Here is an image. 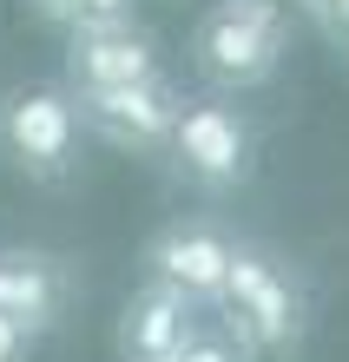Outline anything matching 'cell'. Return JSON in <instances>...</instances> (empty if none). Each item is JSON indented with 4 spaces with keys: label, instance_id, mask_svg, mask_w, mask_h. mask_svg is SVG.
I'll return each mask as SVG.
<instances>
[{
    "label": "cell",
    "instance_id": "5bb4252c",
    "mask_svg": "<svg viewBox=\"0 0 349 362\" xmlns=\"http://www.w3.org/2000/svg\"><path fill=\"white\" fill-rule=\"evenodd\" d=\"M343 47H349V40H343Z\"/></svg>",
    "mask_w": 349,
    "mask_h": 362
},
{
    "label": "cell",
    "instance_id": "4fadbf2b",
    "mask_svg": "<svg viewBox=\"0 0 349 362\" xmlns=\"http://www.w3.org/2000/svg\"><path fill=\"white\" fill-rule=\"evenodd\" d=\"M27 343H33V336L20 329V323H7V316H0V362H27Z\"/></svg>",
    "mask_w": 349,
    "mask_h": 362
},
{
    "label": "cell",
    "instance_id": "7c38bea8",
    "mask_svg": "<svg viewBox=\"0 0 349 362\" xmlns=\"http://www.w3.org/2000/svg\"><path fill=\"white\" fill-rule=\"evenodd\" d=\"M297 7L310 13L330 40H349V0H297Z\"/></svg>",
    "mask_w": 349,
    "mask_h": 362
},
{
    "label": "cell",
    "instance_id": "8992f818",
    "mask_svg": "<svg viewBox=\"0 0 349 362\" xmlns=\"http://www.w3.org/2000/svg\"><path fill=\"white\" fill-rule=\"evenodd\" d=\"M231 257H237V238L224 224L185 218V224H165L159 238L145 244V276L185 290V296H198V303H211L217 284H224V270H231Z\"/></svg>",
    "mask_w": 349,
    "mask_h": 362
},
{
    "label": "cell",
    "instance_id": "7a4b0ae2",
    "mask_svg": "<svg viewBox=\"0 0 349 362\" xmlns=\"http://www.w3.org/2000/svg\"><path fill=\"white\" fill-rule=\"evenodd\" d=\"M290 53V13L283 0H217L191 33V59L217 93H251L277 79Z\"/></svg>",
    "mask_w": 349,
    "mask_h": 362
},
{
    "label": "cell",
    "instance_id": "30bf717a",
    "mask_svg": "<svg viewBox=\"0 0 349 362\" xmlns=\"http://www.w3.org/2000/svg\"><path fill=\"white\" fill-rule=\"evenodd\" d=\"M139 0H33L40 20H59L67 33H93V27H125Z\"/></svg>",
    "mask_w": 349,
    "mask_h": 362
},
{
    "label": "cell",
    "instance_id": "3957f363",
    "mask_svg": "<svg viewBox=\"0 0 349 362\" xmlns=\"http://www.w3.org/2000/svg\"><path fill=\"white\" fill-rule=\"evenodd\" d=\"M165 158L198 191H237L251 178V165H257V125L231 99H185Z\"/></svg>",
    "mask_w": 349,
    "mask_h": 362
},
{
    "label": "cell",
    "instance_id": "277c9868",
    "mask_svg": "<svg viewBox=\"0 0 349 362\" xmlns=\"http://www.w3.org/2000/svg\"><path fill=\"white\" fill-rule=\"evenodd\" d=\"M79 105V125H93L105 145L119 152H165L171 145V125L185 112V93L171 86L165 73L132 79V86H93V93H73Z\"/></svg>",
    "mask_w": 349,
    "mask_h": 362
},
{
    "label": "cell",
    "instance_id": "8fae6325",
    "mask_svg": "<svg viewBox=\"0 0 349 362\" xmlns=\"http://www.w3.org/2000/svg\"><path fill=\"white\" fill-rule=\"evenodd\" d=\"M171 362H251V356L237 349L224 329H217V336H211V329H198V336H191V343H185L178 356H171Z\"/></svg>",
    "mask_w": 349,
    "mask_h": 362
},
{
    "label": "cell",
    "instance_id": "5b68a950",
    "mask_svg": "<svg viewBox=\"0 0 349 362\" xmlns=\"http://www.w3.org/2000/svg\"><path fill=\"white\" fill-rule=\"evenodd\" d=\"M0 145H7L33 178H67L73 152H79V105H73V93H59V86L13 93L0 105Z\"/></svg>",
    "mask_w": 349,
    "mask_h": 362
},
{
    "label": "cell",
    "instance_id": "9c48e42d",
    "mask_svg": "<svg viewBox=\"0 0 349 362\" xmlns=\"http://www.w3.org/2000/svg\"><path fill=\"white\" fill-rule=\"evenodd\" d=\"M67 310V270L47 250H0V316L27 336L53 329Z\"/></svg>",
    "mask_w": 349,
    "mask_h": 362
},
{
    "label": "cell",
    "instance_id": "6da1fadb",
    "mask_svg": "<svg viewBox=\"0 0 349 362\" xmlns=\"http://www.w3.org/2000/svg\"><path fill=\"white\" fill-rule=\"evenodd\" d=\"M217 316H224V336L251 362H297L303 336H310V290L303 276L264 244H237V257L217 284Z\"/></svg>",
    "mask_w": 349,
    "mask_h": 362
},
{
    "label": "cell",
    "instance_id": "ba28073f",
    "mask_svg": "<svg viewBox=\"0 0 349 362\" xmlns=\"http://www.w3.org/2000/svg\"><path fill=\"white\" fill-rule=\"evenodd\" d=\"M159 73V40L145 27H93V33H73V53H67V86L73 93H93V86H132V79Z\"/></svg>",
    "mask_w": 349,
    "mask_h": 362
},
{
    "label": "cell",
    "instance_id": "52a82bcc",
    "mask_svg": "<svg viewBox=\"0 0 349 362\" xmlns=\"http://www.w3.org/2000/svg\"><path fill=\"white\" fill-rule=\"evenodd\" d=\"M198 310H205L198 296H185V290L145 276V290L119 316V356L125 362H171L191 336H198Z\"/></svg>",
    "mask_w": 349,
    "mask_h": 362
}]
</instances>
